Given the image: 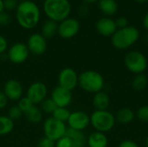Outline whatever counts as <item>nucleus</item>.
<instances>
[{"mask_svg": "<svg viewBox=\"0 0 148 147\" xmlns=\"http://www.w3.org/2000/svg\"><path fill=\"white\" fill-rule=\"evenodd\" d=\"M16 19L23 29H32L36 27L40 22V8L31 0L19 2L16 10Z\"/></svg>", "mask_w": 148, "mask_h": 147, "instance_id": "1", "label": "nucleus"}, {"mask_svg": "<svg viewBox=\"0 0 148 147\" xmlns=\"http://www.w3.org/2000/svg\"><path fill=\"white\" fill-rule=\"evenodd\" d=\"M3 91L9 101H18L23 97V87L19 81L16 79H10L4 83Z\"/></svg>", "mask_w": 148, "mask_h": 147, "instance_id": "14", "label": "nucleus"}, {"mask_svg": "<svg viewBox=\"0 0 148 147\" xmlns=\"http://www.w3.org/2000/svg\"><path fill=\"white\" fill-rule=\"evenodd\" d=\"M40 105H41L40 108L42 113H47V114H51V115L57 107V106L56 105V103L51 98H46Z\"/></svg>", "mask_w": 148, "mask_h": 147, "instance_id": "27", "label": "nucleus"}, {"mask_svg": "<svg viewBox=\"0 0 148 147\" xmlns=\"http://www.w3.org/2000/svg\"><path fill=\"white\" fill-rule=\"evenodd\" d=\"M4 11V6H3V0H0V13Z\"/></svg>", "mask_w": 148, "mask_h": 147, "instance_id": "41", "label": "nucleus"}, {"mask_svg": "<svg viewBox=\"0 0 148 147\" xmlns=\"http://www.w3.org/2000/svg\"><path fill=\"white\" fill-rule=\"evenodd\" d=\"M18 2H23V1H26V0H17Z\"/></svg>", "mask_w": 148, "mask_h": 147, "instance_id": "46", "label": "nucleus"}, {"mask_svg": "<svg viewBox=\"0 0 148 147\" xmlns=\"http://www.w3.org/2000/svg\"><path fill=\"white\" fill-rule=\"evenodd\" d=\"M104 85L102 75L95 70H85L79 75L78 86L87 93L95 94L102 91Z\"/></svg>", "mask_w": 148, "mask_h": 147, "instance_id": "4", "label": "nucleus"}, {"mask_svg": "<svg viewBox=\"0 0 148 147\" xmlns=\"http://www.w3.org/2000/svg\"><path fill=\"white\" fill-rule=\"evenodd\" d=\"M140 38V31L137 28L128 25L123 29H118L111 36L113 46L117 49H127L135 44Z\"/></svg>", "mask_w": 148, "mask_h": 147, "instance_id": "3", "label": "nucleus"}, {"mask_svg": "<svg viewBox=\"0 0 148 147\" xmlns=\"http://www.w3.org/2000/svg\"><path fill=\"white\" fill-rule=\"evenodd\" d=\"M87 145L88 147H108V139L105 133L95 131L87 138Z\"/></svg>", "mask_w": 148, "mask_h": 147, "instance_id": "17", "label": "nucleus"}, {"mask_svg": "<svg viewBox=\"0 0 148 147\" xmlns=\"http://www.w3.org/2000/svg\"><path fill=\"white\" fill-rule=\"evenodd\" d=\"M79 30V21L76 18L69 16L58 23L57 34L62 39H71L78 34Z\"/></svg>", "mask_w": 148, "mask_h": 147, "instance_id": "9", "label": "nucleus"}, {"mask_svg": "<svg viewBox=\"0 0 148 147\" xmlns=\"http://www.w3.org/2000/svg\"><path fill=\"white\" fill-rule=\"evenodd\" d=\"M89 12V8L88 5L87 3H82V5L79 6L78 8V14L82 16H84L86 15H88Z\"/></svg>", "mask_w": 148, "mask_h": 147, "instance_id": "38", "label": "nucleus"}, {"mask_svg": "<svg viewBox=\"0 0 148 147\" xmlns=\"http://www.w3.org/2000/svg\"><path fill=\"white\" fill-rule=\"evenodd\" d=\"M84 2V3H87V4H89V3H94L95 2H97L98 0H82Z\"/></svg>", "mask_w": 148, "mask_h": 147, "instance_id": "42", "label": "nucleus"}, {"mask_svg": "<svg viewBox=\"0 0 148 147\" xmlns=\"http://www.w3.org/2000/svg\"><path fill=\"white\" fill-rule=\"evenodd\" d=\"M42 129L44 133V137H47L56 142V140L66 135L68 127L66 126V123L59 121L53 117H49L44 120Z\"/></svg>", "mask_w": 148, "mask_h": 147, "instance_id": "7", "label": "nucleus"}, {"mask_svg": "<svg viewBox=\"0 0 148 147\" xmlns=\"http://www.w3.org/2000/svg\"><path fill=\"white\" fill-rule=\"evenodd\" d=\"M135 115L140 121L148 123V105L140 107L137 110Z\"/></svg>", "mask_w": 148, "mask_h": 147, "instance_id": "30", "label": "nucleus"}, {"mask_svg": "<svg viewBox=\"0 0 148 147\" xmlns=\"http://www.w3.org/2000/svg\"><path fill=\"white\" fill-rule=\"evenodd\" d=\"M58 23L48 19L45 21L41 29V34L48 40L53 38L57 34Z\"/></svg>", "mask_w": 148, "mask_h": 147, "instance_id": "21", "label": "nucleus"}, {"mask_svg": "<svg viewBox=\"0 0 148 147\" xmlns=\"http://www.w3.org/2000/svg\"><path fill=\"white\" fill-rule=\"evenodd\" d=\"M56 147H72V142L70 139L65 135L56 141Z\"/></svg>", "mask_w": 148, "mask_h": 147, "instance_id": "32", "label": "nucleus"}, {"mask_svg": "<svg viewBox=\"0 0 148 147\" xmlns=\"http://www.w3.org/2000/svg\"><path fill=\"white\" fill-rule=\"evenodd\" d=\"M142 23H143V26L144 28L148 31V11L147 12V14L144 16V18H143V21H142Z\"/></svg>", "mask_w": 148, "mask_h": 147, "instance_id": "40", "label": "nucleus"}, {"mask_svg": "<svg viewBox=\"0 0 148 147\" xmlns=\"http://www.w3.org/2000/svg\"><path fill=\"white\" fill-rule=\"evenodd\" d=\"M29 54L30 53L25 43L16 42L8 49L7 58L14 64H22L28 60Z\"/></svg>", "mask_w": 148, "mask_h": 147, "instance_id": "8", "label": "nucleus"}, {"mask_svg": "<svg viewBox=\"0 0 148 147\" xmlns=\"http://www.w3.org/2000/svg\"><path fill=\"white\" fill-rule=\"evenodd\" d=\"M48 88L45 83L35 81L29 86L26 91V96L34 105H39L48 98Z\"/></svg>", "mask_w": 148, "mask_h": 147, "instance_id": "10", "label": "nucleus"}, {"mask_svg": "<svg viewBox=\"0 0 148 147\" xmlns=\"http://www.w3.org/2000/svg\"><path fill=\"white\" fill-rule=\"evenodd\" d=\"M37 147H56V142L47 137H43L39 140Z\"/></svg>", "mask_w": 148, "mask_h": 147, "instance_id": "34", "label": "nucleus"}, {"mask_svg": "<svg viewBox=\"0 0 148 147\" xmlns=\"http://www.w3.org/2000/svg\"><path fill=\"white\" fill-rule=\"evenodd\" d=\"M98 6L101 11L107 16H112L118 11L116 0H98Z\"/></svg>", "mask_w": 148, "mask_h": 147, "instance_id": "20", "label": "nucleus"}, {"mask_svg": "<svg viewBox=\"0 0 148 147\" xmlns=\"http://www.w3.org/2000/svg\"><path fill=\"white\" fill-rule=\"evenodd\" d=\"M14 129V121L8 115H0V136L10 134Z\"/></svg>", "mask_w": 148, "mask_h": 147, "instance_id": "24", "label": "nucleus"}, {"mask_svg": "<svg viewBox=\"0 0 148 147\" xmlns=\"http://www.w3.org/2000/svg\"><path fill=\"white\" fill-rule=\"evenodd\" d=\"M66 135L70 139L72 147H85L87 145V138L83 132L73 130L68 127Z\"/></svg>", "mask_w": 148, "mask_h": 147, "instance_id": "19", "label": "nucleus"}, {"mask_svg": "<svg viewBox=\"0 0 148 147\" xmlns=\"http://www.w3.org/2000/svg\"><path fill=\"white\" fill-rule=\"evenodd\" d=\"M23 114H24L25 118L29 122L34 123V124H37V123L41 122L42 120V112L41 108L36 107V105H34L32 107H30Z\"/></svg>", "mask_w": 148, "mask_h": 147, "instance_id": "23", "label": "nucleus"}, {"mask_svg": "<svg viewBox=\"0 0 148 147\" xmlns=\"http://www.w3.org/2000/svg\"><path fill=\"white\" fill-rule=\"evenodd\" d=\"M71 112L68 109V107H56V109L54 111V113H52L51 117H53L54 119L64 122L66 123L70 116Z\"/></svg>", "mask_w": 148, "mask_h": 147, "instance_id": "26", "label": "nucleus"}, {"mask_svg": "<svg viewBox=\"0 0 148 147\" xmlns=\"http://www.w3.org/2000/svg\"><path fill=\"white\" fill-rule=\"evenodd\" d=\"M11 22V16L6 12L3 11L0 13V26H7Z\"/></svg>", "mask_w": 148, "mask_h": 147, "instance_id": "33", "label": "nucleus"}, {"mask_svg": "<svg viewBox=\"0 0 148 147\" xmlns=\"http://www.w3.org/2000/svg\"><path fill=\"white\" fill-rule=\"evenodd\" d=\"M67 124L70 129L83 132L90 125V116L83 111H75L70 113Z\"/></svg>", "mask_w": 148, "mask_h": 147, "instance_id": "12", "label": "nucleus"}, {"mask_svg": "<svg viewBox=\"0 0 148 147\" xmlns=\"http://www.w3.org/2000/svg\"><path fill=\"white\" fill-rule=\"evenodd\" d=\"M8 101H9V100L6 97L5 94L3 93V91L2 89H0V110L6 107Z\"/></svg>", "mask_w": 148, "mask_h": 147, "instance_id": "37", "label": "nucleus"}, {"mask_svg": "<svg viewBox=\"0 0 148 147\" xmlns=\"http://www.w3.org/2000/svg\"><path fill=\"white\" fill-rule=\"evenodd\" d=\"M146 41L148 42V34L147 35V36H146Z\"/></svg>", "mask_w": 148, "mask_h": 147, "instance_id": "45", "label": "nucleus"}, {"mask_svg": "<svg viewBox=\"0 0 148 147\" xmlns=\"http://www.w3.org/2000/svg\"><path fill=\"white\" fill-rule=\"evenodd\" d=\"M42 9L49 20L60 23L69 17L72 5L69 0H44Z\"/></svg>", "mask_w": 148, "mask_h": 147, "instance_id": "2", "label": "nucleus"}, {"mask_svg": "<svg viewBox=\"0 0 148 147\" xmlns=\"http://www.w3.org/2000/svg\"><path fill=\"white\" fill-rule=\"evenodd\" d=\"M114 115L108 110H95L90 115V124L96 132L108 133L111 131L115 125Z\"/></svg>", "mask_w": 148, "mask_h": 147, "instance_id": "5", "label": "nucleus"}, {"mask_svg": "<svg viewBox=\"0 0 148 147\" xmlns=\"http://www.w3.org/2000/svg\"><path fill=\"white\" fill-rule=\"evenodd\" d=\"M95 29L100 35L106 37L112 36L118 29L115 20L108 16L100 18L95 23Z\"/></svg>", "mask_w": 148, "mask_h": 147, "instance_id": "16", "label": "nucleus"}, {"mask_svg": "<svg viewBox=\"0 0 148 147\" xmlns=\"http://www.w3.org/2000/svg\"><path fill=\"white\" fill-rule=\"evenodd\" d=\"M79 75L72 68H62L58 75V86L72 92L78 86Z\"/></svg>", "mask_w": 148, "mask_h": 147, "instance_id": "11", "label": "nucleus"}, {"mask_svg": "<svg viewBox=\"0 0 148 147\" xmlns=\"http://www.w3.org/2000/svg\"><path fill=\"white\" fill-rule=\"evenodd\" d=\"M21 110L22 112L24 113L25 112H27L30 107H32L34 106V104L31 102V101L27 97V96H23L18 101H17V105H16Z\"/></svg>", "mask_w": 148, "mask_h": 147, "instance_id": "28", "label": "nucleus"}, {"mask_svg": "<svg viewBox=\"0 0 148 147\" xmlns=\"http://www.w3.org/2000/svg\"><path fill=\"white\" fill-rule=\"evenodd\" d=\"M136 2H138V3H146V2H147L148 0H135Z\"/></svg>", "mask_w": 148, "mask_h": 147, "instance_id": "43", "label": "nucleus"}, {"mask_svg": "<svg viewBox=\"0 0 148 147\" xmlns=\"http://www.w3.org/2000/svg\"><path fill=\"white\" fill-rule=\"evenodd\" d=\"M118 147H140L137 143L130 139H125L121 141Z\"/></svg>", "mask_w": 148, "mask_h": 147, "instance_id": "39", "label": "nucleus"}, {"mask_svg": "<svg viewBox=\"0 0 148 147\" xmlns=\"http://www.w3.org/2000/svg\"><path fill=\"white\" fill-rule=\"evenodd\" d=\"M30 54L41 55L45 53L48 47L47 39L41 33H34L29 36L26 43Z\"/></svg>", "mask_w": 148, "mask_h": 147, "instance_id": "13", "label": "nucleus"}, {"mask_svg": "<svg viewBox=\"0 0 148 147\" xmlns=\"http://www.w3.org/2000/svg\"><path fill=\"white\" fill-rule=\"evenodd\" d=\"M126 68L134 75L144 74L148 66L147 59L144 54L137 50H132L127 53L124 58Z\"/></svg>", "mask_w": 148, "mask_h": 147, "instance_id": "6", "label": "nucleus"}, {"mask_svg": "<svg viewBox=\"0 0 148 147\" xmlns=\"http://www.w3.org/2000/svg\"><path fill=\"white\" fill-rule=\"evenodd\" d=\"M117 29H123L128 26V20L125 16H120L115 20Z\"/></svg>", "mask_w": 148, "mask_h": 147, "instance_id": "36", "label": "nucleus"}, {"mask_svg": "<svg viewBox=\"0 0 148 147\" xmlns=\"http://www.w3.org/2000/svg\"><path fill=\"white\" fill-rule=\"evenodd\" d=\"M8 49H9V44L7 39L3 36L0 35V55L7 52Z\"/></svg>", "mask_w": 148, "mask_h": 147, "instance_id": "35", "label": "nucleus"}, {"mask_svg": "<svg viewBox=\"0 0 148 147\" xmlns=\"http://www.w3.org/2000/svg\"><path fill=\"white\" fill-rule=\"evenodd\" d=\"M135 113L134 110L128 107H124L120 109L115 116V120L121 124H129L135 118Z\"/></svg>", "mask_w": 148, "mask_h": 147, "instance_id": "22", "label": "nucleus"}, {"mask_svg": "<svg viewBox=\"0 0 148 147\" xmlns=\"http://www.w3.org/2000/svg\"><path fill=\"white\" fill-rule=\"evenodd\" d=\"M23 115V113L22 112V110L16 105V106H12L9 111H8V116L13 120H18L19 119H21V117Z\"/></svg>", "mask_w": 148, "mask_h": 147, "instance_id": "29", "label": "nucleus"}, {"mask_svg": "<svg viewBox=\"0 0 148 147\" xmlns=\"http://www.w3.org/2000/svg\"><path fill=\"white\" fill-rule=\"evenodd\" d=\"M50 98L58 107H68L73 101L72 92L60 86L53 88Z\"/></svg>", "mask_w": 148, "mask_h": 147, "instance_id": "15", "label": "nucleus"}, {"mask_svg": "<svg viewBox=\"0 0 148 147\" xmlns=\"http://www.w3.org/2000/svg\"><path fill=\"white\" fill-rule=\"evenodd\" d=\"M146 146L148 147V136L147 137V139H146Z\"/></svg>", "mask_w": 148, "mask_h": 147, "instance_id": "44", "label": "nucleus"}, {"mask_svg": "<svg viewBox=\"0 0 148 147\" xmlns=\"http://www.w3.org/2000/svg\"><path fill=\"white\" fill-rule=\"evenodd\" d=\"M18 3L19 2L17 0H3L4 10H8V11L16 10Z\"/></svg>", "mask_w": 148, "mask_h": 147, "instance_id": "31", "label": "nucleus"}, {"mask_svg": "<svg viewBox=\"0 0 148 147\" xmlns=\"http://www.w3.org/2000/svg\"><path fill=\"white\" fill-rule=\"evenodd\" d=\"M148 84V78L145 74L135 75L132 81V87L136 91L144 90Z\"/></svg>", "mask_w": 148, "mask_h": 147, "instance_id": "25", "label": "nucleus"}, {"mask_svg": "<svg viewBox=\"0 0 148 147\" xmlns=\"http://www.w3.org/2000/svg\"><path fill=\"white\" fill-rule=\"evenodd\" d=\"M110 104V98L108 93L100 91L94 94L93 105L95 110H108Z\"/></svg>", "mask_w": 148, "mask_h": 147, "instance_id": "18", "label": "nucleus"}]
</instances>
